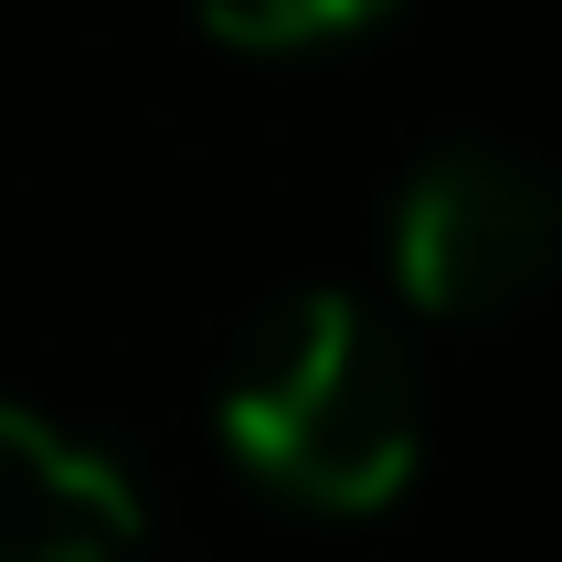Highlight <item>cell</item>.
I'll return each mask as SVG.
<instances>
[{
    "instance_id": "4",
    "label": "cell",
    "mask_w": 562,
    "mask_h": 562,
    "mask_svg": "<svg viewBox=\"0 0 562 562\" xmlns=\"http://www.w3.org/2000/svg\"><path fill=\"white\" fill-rule=\"evenodd\" d=\"M191 11H202V32L234 43V54H329L350 32L393 22L404 0H191Z\"/></svg>"
},
{
    "instance_id": "3",
    "label": "cell",
    "mask_w": 562,
    "mask_h": 562,
    "mask_svg": "<svg viewBox=\"0 0 562 562\" xmlns=\"http://www.w3.org/2000/svg\"><path fill=\"white\" fill-rule=\"evenodd\" d=\"M138 488L54 414L0 404V562H138Z\"/></svg>"
},
{
    "instance_id": "2",
    "label": "cell",
    "mask_w": 562,
    "mask_h": 562,
    "mask_svg": "<svg viewBox=\"0 0 562 562\" xmlns=\"http://www.w3.org/2000/svg\"><path fill=\"white\" fill-rule=\"evenodd\" d=\"M562 277V181L509 149H436L393 202V286L425 318H499Z\"/></svg>"
},
{
    "instance_id": "1",
    "label": "cell",
    "mask_w": 562,
    "mask_h": 562,
    "mask_svg": "<svg viewBox=\"0 0 562 562\" xmlns=\"http://www.w3.org/2000/svg\"><path fill=\"white\" fill-rule=\"evenodd\" d=\"M223 457L286 509L361 520L414 488L425 457V382L414 350L350 286H297L255 318L213 382Z\"/></svg>"
}]
</instances>
